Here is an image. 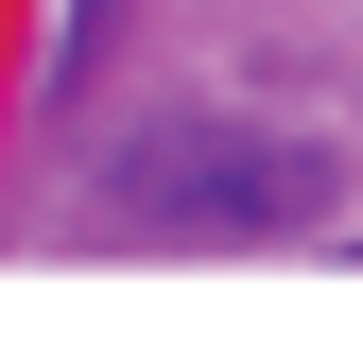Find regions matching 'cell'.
<instances>
[{"label":"cell","mask_w":363,"mask_h":363,"mask_svg":"<svg viewBox=\"0 0 363 363\" xmlns=\"http://www.w3.org/2000/svg\"><path fill=\"white\" fill-rule=\"evenodd\" d=\"M329 173H311L294 139H156L139 156V208L156 225H294Z\"/></svg>","instance_id":"1"}]
</instances>
